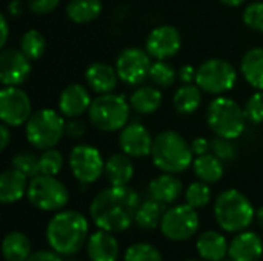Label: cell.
Returning <instances> with one entry per match:
<instances>
[{"mask_svg":"<svg viewBox=\"0 0 263 261\" xmlns=\"http://www.w3.org/2000/svg\"><path fill=\"white\" fill-rule=\"evenodd\" d=\"M165 205L151 198L140 203L137 214H136V225L143 231H153L160 226L162 217L165 214Z\"/></svg>","mask_w":263,"mask_h":261,"instance_id":"cell-30","label":"cell"},{"mask_svg":"<svg viewBox=\"0 0 263 261\" xmlns=\"http://www.w3.org/2000/svg\"><path fill=\"white\" fill-rule=\"evenodd\" d=\"M140 206L139 194L129 186H109L100 191L89 205V215L99 229L117 234L136 223Z\"/></svg>","mask_w":263,"mask_h":261,"instance_id":"cell-1","label":"cell"},{"mask_svg":"<svg viewBox=\"0 0 263 261\" xmlns=\"http://www.w3.org/2000/svg\"><path fill=\"white\" fill-rule=\"evenodd\" d=\"M0 151H5L11 142V134H9V129H8V125L2 122L0 125Z\"/></svg>","mask_w":263,"mask_h":261,"instance_id":"cell-47","label":"cell"},{"mask_svg":"<svg viewBox=\"0 0 263 261\" xmlns=\"http://www.w3.org/2000/svg\"><path fill=\"white\" fill-rule=\"evenodd\" d=\"M31 251L29 238L18 231H11L5 235L2 242V255L6 261H26Z\"/></svg>","mask_w":263,"mask_h":261,"instance_id":"cell-27","label":"cell"},{"mask_svg":"<svg viewBox=\"0 0 263 261\" xmlns=\"http://www.w3.org/2000/svg\"><path fill=\"white\" fill-rule=\"evenodd\" d=\"M196 69L191 66V65H185L179 69L177 72V78L182 82V83H191V82H196Z\"/></svg>","mask_w":263,"mask_h":261,"instance_id":"cell-45","label":"cell"},{"mask_svg":"<svg viewBox=\"0 0 263 261\" xmlns=\"http://www.w3.org/2000/svg\"><path fill=\"white\" fill-rule=\"evenodd\" d=\"M151 55L146 49L142 48H126L123 49L116 60V71L122 82L126 85H142L146 78H149L151 69Z\"/></svg>","mask_w":263,"mask_h":261,"instance_id":"cell-12","label":"cell"},{"mask_svg":"<svg viewBox=\"0 0 263 261\" xmlns=\"http://www.w3.org/2000/svg\"><path fill=\"white\" fill-rule=\"evenodd\" d=\"M177 78L176 69L165 60H156L149 69V80L157 88H170Z\"/></svg>","mask_w":263,"mask_h":261,"instance_id":"cell-33","label":"cell"},{"mask_svg":"<svg viewBox=\"0 0 263 261\" xmlns=\"http://www.w3.org/2000/svg\"><path fill=\"white\" fill-rule=\"evenodd\" d=\"M148 192H149L151 198H154L163 205H168V203L176 202L182 195L183 185H182L180 178L176 177V174L163 172L162 175L151 180V183L148 186Z\"/></svg>","mask_w":263,"mask_h":261,"instance_id":"cell-22","label":"cell"},{"mask_svg":"<svg viewBox=\"0 0 263 261\" xmlns=\"http://www.w3.org/2000/svg\"><path fill=\"white\" fill-rule=\"evenodd\" d=\"M211 151L222 162H233L236 158V148L230 138L216 135V138L211 140Z\"/></svg>","mask_w":263,"mask_h":261,"instance_id":"cell-40","label":"cell"},{"mask_svg":"<svg viewBox=\"0 0 263 261\" xmlns=\"http://www.w3.org/2000/svg\"><path fill=\"white\" fill-rule=\"evenodd\" d=\"M28 143L35 149H51L62 140L65 134L63 115L54 109L43 108L29 117L25 126Z\"/></svg>","mask_w":263,"mask_h":261,"instance_id":"cell-7","label":"cell"},{"mask_svg":"<svg viewBox=\"0 0 263 261\" xmlns=\"http://www.w3.org/2000/svg\"><path fill=\"white\" fill-rule=\"evenodd\" d=\"M182 46V37L177 28L171 25H160L154 28L145 43V49L156 60H166L179 52Z\"/></svg>","mask_w":263,"mask_h":261,"instance_id":"cell-14","label":"cell"},{"mask_svg":"<svg viewBox=\"0 0 263 261\" xmlns=\"http://www.w3.org/2000/svg\"><path fill=\"white\" fill-rule=\"evenodd\" d=\"M86 85L97 94H108L112 92L117 86V71L108 63L94 62L85 71Z\"/></svg>","mask_w":263,"mask_h":261,"instance_id":"cell-20","label":"cell"},{"mask_svg":"<svg viewBox=\"0 0 263 261\" xmlns=\"http://www.w3.org/2000/svg\"><path fill=\"white\" fill-rule=\"evenodd\" d=\"M0 28H2V38H0V48H5L6 42H8V35H9V25H8V18L5 14L0 15Z\"/></svg>","mask_w":263,"mask_h":261,"instance_id":"cell-48","label":"cell"},{"mask_svg":"<svg viewBox=\"0 0 263 261\" xmlns=\"http://www.w3.org/2000/svg\"><path fill=\"white\" fill-rule=\"evenodd\" d=\"M28 177L20 171L9 168L0 175V202L3 205H11L23 198L28 192Z\"/></svg>","mask_w":263,"mask_h":261,"instance_id":"cell-21","label":"cell"},{"mask_svg":"<svg viewBox=\"0 0 263 261\" xmlns=\"http://www.w3.org/2000/svg\"><path fill=\"white\" fill-rule=\"evenodd\" d=\"M86 123L83 120H80L79 117L74 118H68L65 122V135L71 137V138H82L86 132Z\"/></svg>","mask_w":263,"mask_h":261,"instance_id":"cell-42","label":"cell"},{"mask_svg":"<svg viewBox=\"0 0 263 261\" xmlns=\"http://www.w3.org/2000/svg\"><path fill=\"white\" fill-rule=\"evenodd\" d=\"M196 249L205 261H220L228 255L230 243L217 231H205L196 242Z\"/></svg>","mask_w":263,"mask_h":261,"instance_id":"cell-23","label":"cell"},{"mask_svg":"<svg viewBox=\"0 0 263 261\" xmlns=\"http://www.w3.org/2000/svg\"><path fill=\"white\" fill-rule=\"evenodd\" d=\"M256 220H257V225L260 226V229H263V206L256 212Z\"/></svg>","mask_w":263,"mask_h":261,"instance_id":"cell-50","label":"cell"},{"mask_svg":"<svg viewBox=\"0 0 263 261\" xmlns=\"http://www.w3.org/2000/svg\"><path fill=\"white\" fill-rule=\"evenodd\" d=\"M66 17L74 23H89L94 22L102 14L100 0H69L65 8Z\"/></svg>","mask_w":263,"mask_h":261,"instance_id":"cell-29","label":"cell"},{"mask_svg":"<svg viewBox=\"0 0 263 261\" xmlns=\"http://www.w3.org/2000/svg\"><path fill=\"white\" fill-rule=\"evenodd\" d=\"M185 261H199V260H185Z\"/></svg>","mask_w":263,"mask_h":261,"instance_id":"cell-52","label":"cell"},{"mask_svg":"<svg viewBox=\"0 0 263 261\" xmlns=\"http://www.w3.org/2000/svg\"><path fill=\"white\" fill-rule=\"evenodd\" d=\"M63 155L60 151L55 148L45 149L40 157H39V165H40V174L45 175H57L62 168H63Z\"/></svg>","mask_w":263,"mask_h":261,"instance_id":"cell-37","label":"cell"},{"mask_svg":"<svg viewBox=\"0 0 263 261\" xmlns=\"http://www.w3.org/2000/svg\"><path fill=\"white\" fill-rule=\"evenodd\" d=\"M206 122L217 137L236 140L245 131L247 117L239 103L220 95L210 103L206 109Z\"/></svg>","mask_w":263,"mask_h":261,"instance_id":"cell-6","label":"cell"},{"mask_svg":"<svg viewBox=\"0 0 263 261\" xmlns=\"http://www.w3.org/2000/svg\"><path fill=\"white\" fill-rule=\"evenodd\" d=\"M151 158L154 166L162 172L180 174L193 165L194 154L191 145L179 132L162 131L154 137Z\"/></svg>","mask_w":263,"mask_h":261,"instance_id":"cell-3","label":"cell"},{"mask_svg":"<svg viewBox=\"0 0 263 261\" xmlns=\"http://www.w3.org/2000/svg\"><path fill=\"white\" fill-rule=\"evenodd\" d=\"M237 72L234 66L223 58L205 60L196 72V85L206 94L222 95L234 88Z\"/></svg>","mask_w":263,"mask_h":261,"instance_id":"cell-9","label":"cell"},{"mask_svg":"<svg viewBox=\"0 0 263 261\" xmlns=\"http://www.w3.org/2000/svg\"><path fill=\"white\" fill-rule=\"evenodd\" d=\"M86 254L91 261H117L120 255V246L112 232L99 229L88 237Z\"/></svg>","mask_w":263,"mask_h":261,"instance_id":"cell-19","label":"cell"},{"mask_svg":"<svg viewBox=\"0 0 263 261\" xmlns=\"http://www.w3.org/2000/svg\"><path fill=\"white\" fill-rule=\"evenodd\" d=\"M220 261H233V260H231V258H228V260H225V258H223V260H220Z\"/></svg>","mask_w":263,"mask_h":261,"instance_id":"cell-51","label":"cell"},{"mask_svg":"<svg viewBox=\"0 0 263 261\" xmlns=\"http://www.w3.org/2000/svg\"><path fill=\"white\" fill-rule=\"evenodd\" d=\"M199 225L197 209L186 203L165 211L160 222V231L171 242H186L197 234Z\"/></svg>","mask_w":263,"mask_h":261,"instance_id":"cell-10","label":"cell"},{"mask_svg":"<svg viewBox=\"0 0 263 261\" xmlns=\"http://www.w3.org/2000/svg\"><path fill=\"white\" fill-rule=\"evenodd\" d=\"M262 255V238L253 231L239 232L230 243L228 257L233 261H259Z\"/></svg>","mask_w":263,"mask_h":261,"instance_id":"cell-18","label":"cell"},{"mask_svg":"<svg viewBox=\"0 0 263 261\" xmlns=\"http://www.w3.org/2000/svg\"><path fill=\"white\" fill-rule=\"evenodd\" d=\"M243 111H245V117L250 123H253V125L263 123V91H257L250 97Z\"/></svg>","mask_w":263,"mask_h":261,"instance_id":"cell-39","label":"cell"},{"mask_svg":"<svg viewBox=\"0 0 263 261\" xmlns=\"http://www.w3.org/2000/svg\"><path fill=\"white\" fill-rule=\"evenodd\" d=\"M185 200L190 206H193L194 209H200L205 208L210 200H211V189L210 185L205 182H194L191 183L186 191H185Z\"/></svg>","mask_w":263,"mask_h":261,"instance_id":"cell-36","label":"cell"},{"mask_svg":"<svg viewBox=\"0 0 263 261\" xmlns=\"http://www.w3.org/2000/svg\"><path fill=\"white\" fill-rule=\"evenodd\" d=\"M68 165L74 178L82 185L97 182L105 172V160L100 151L91 145H77L71 149Z\"/></svg>","mask_w":263,"mask_h":261,"instance_id":"cell-11","label":"cell"},{"mask_svg":"<svg viewBox=\"0 0 263 261\" xmlns=\"http://www.w3.org/2000/svg\"><path fill=\"white\" fill-rule=\"evenodd\" d=\"M28 202L39 211L55 212L62 211L69 202L66 186L55 178V175L39 174L31 178L26 192Z\"/></svg>","mask_w":263,"mask_h":261,"instance_id":"cell-8","label":"cell"},{"mask_svg":"<svg viewBox=\"0 0 263 261\" xmlns=\"http://www.w3.org/2000/svg\"><path fill=\"white\" fill-rule=\"evenodd\" d=\"M105 177L111 186H128L134 177V165L125 152L112 154L105 162Z\"/></svg>","mask_w":263,"mask_h":261,"instance_id":"cell-24","label":"cell"},{"mask_svg":"<svg viewBox=\"0 0 263 261\" xmlns=\"http://www.w3.org/2000/svg\"><path fill=\"white\" fill-rule=\"evenodd\" d=\"M162 98H163L162 92L156 85L154 86L143 85V86H139L131 94L129 105H131V109H134L136 112L149 115V114H154L160 108Z\"/></svg>","mask_w":263,"mask_h":261,"instance_id":"cell-25","label":"cell"},{"mask_svg":"<svg viewBox=\"0 0 263 261\" xmlns=\"http://www.w3.org/2000/svg\"><path fill=\"white\" fill-rule=\"evenodd\" d=\"M214 217L225 232H242L256 218L253 203L237 189H227L216 198Z\"/></svg>","mask_w":263,"mask_h":261,"instance_id":"cell-4","label":"cell"},{"mask_svg":"<svg viewBox=\"0 0 263 261\" xmlns=\"http://www.w3.org/2000/svg\"><path fill=\"white\" fill-rule=\"evenodd\" d=\"M202 102V89L197 85L183 83L173 97L174 109L179 114H193Z\"/></svg>","mask_w":263,"mask_h":261,"instance_id":"cell-31","label":"cell"},{"mask_svg":"<svg viewBox=\"0 0 263 261\" xmlns=\"http://www.w3.org/2000/svg\"><path fill=\"white\" fill-rule=\"evenodd\" d=\"M211 148V142H208L206 138L203 137H199V138H194L191 142V149H193V154L197 157V155H203V154H208Z\"/></svg>","mask_w":263,"mask_h":261,"instance_id":"cell-44","label":"cell"},{"mask_svg":"<svg viewBox=\"0 0 263 261\" xmlns=\"http://www.w3.org/2000/svg\"><path fill=\"white\" fill-rule=\"evenodd\" d=\"M131 105L120 94L108 92L99 94L92 98V103L88 109L89 123L103 132H116L122 131L129 120Z\"/></svg>","mask_w":263,"mask_h":261,"instance_id":"cell-5","label":"cell"},{"mask_svg":"<svg viewBox=\"0 0 263 261\" xmlns=\"http://www.w3.org/2000/svg\"><path fill=\"white\" fill-rule=\"evenodd\" d=\"M62 257L63 255H60L54 249H43V251L32 252L26 261H63Z\"/></svg>","mask_w":263,"mask_h":261,"instance_id":"cell-43","label":"cell"},{"mask_svg":"<svg viewBox=\"0 0 263 261\" xmlns=\"http://www.w3.org/2000/svg\"><path fill=\"white\" fill-rule=\"evenodd\" d=\"M193 169L196 177L208 185L217 183L223 177V162L214 154L197 155L193 162Z\"/></svg>","mask_w":263,"mask_h":261,"instance_id":"cell-28","label":"cell"},{"mask_svg":"<svg viewBox=\"0 0 263 261\" xmlns=\"http://www.w3.org/2000/svg\"><path fill=\"white\" fill-rule=\"evenodd\" d=\"M31 74V60L20 49H5L0 54V82L3 86H18Z\"/></svg>","mask_w":263,"mask_h":261,"instance_id":"cell-15","label":"cell"},{"mask_svg":"<svg viewBox=\"0 0 263 261\" xmlns=\"http://www.w3.org/2000/svg\"><path fill=\"white\" fill-rule=\"evenodd\" d=\"M32 115V105L28 94L17 86H5L0 91V118L12 128L26 125Z\"/></svg>","mask_w":263,"mask_h":261,"instance_id":"cell-13","label":"cell"},{"mask_svg":"<svg viewBox=\"0 0 263 261\" xmlns=\"http://www.w3.org/2000/svg\"><path fill=\"white\" fill-rule=\"evenodd\" d=\"M91 103L89 91L80 83H72L68 85L59 97V112L68 118L80 117L88 112Z\"/></svg>","mask_w":263,"mask_h":261,"instance_id":"cell-17","label":"cell"},{"mask_svg":"<svg viewBox=\"0 0 263 261\" xmlns=\"http://www.w3.org/2000/svg\"><path fill=\"white\" fill-rule=\"evenodd\" d=\"M20 51L29 60H39L46 51V40L37 29H29L20 37Z\"/></svg>","mask_w":263,"mask_h":261,"instance_id":"cell-32","label":"cell"},{"mask_svg":"<svg viewBox=\"0 0 263 261\" xmlns=\"http://www.w3.org/2000/svg\"><path fill=\"white\" fill-rule=\"evenodd\" d=\"M25 11V5L22 0H11L8 3V14L11 17H20Z\"/></svg>","mask_w":263,"mask_h":261,"instance_id":"cell-46","label":"cell"},{"mask_svg":"<svg viewBox=\"0 0 263 261\" xmlns=\"http://www.w3.org/2000/svg\"><path fill=\"white\" fill-rule=\"evenodd\" d=\"M243 23L257 32H263V2H253L247 5L242 14Z\"/></svg>","mask_w":263,"mask_h":261,"instance_id":"cell-38","label":"cell"},{"mask_svg":"<svg viewBox=\"0 0 263 261\" xmlns=\"http://www.w3.org/2000/svg\"><path fill=\"white\" fill-rule=\"evenodd\" d=\"M11 168L20 171L25 174L28 178H34L35 175L40 174V165H39V157L29 151H22L17 152L11 158Z\"/></svg>","mask_w":263,"mask_h":261,"instance_id":"cell-35","label":"cell"},{"mask_svg":"<svg viewBox=\"0 0 263 261\" xmlns=\"http://www.w3.org/2000/svg\"><path fill=\"white\" fill-rule=\"evenodd\" d=\"M223 5H227V6H240V5H243L247 0H220Z\"/></svg>","mask_w":263,"mask_h":261,"instance_id":"cell-49","label":"cell"},{"mask_svg":"<svg viewBox=\"0 0 263 261\" xmlns=\"http://www.w3.org/2000/svg\"><path fill=\"white\" fill-rule=\"evenodd\" d=\"M89 225L79 211H57L46 225V242L60 255H74L88 242Z\"/></svg>","mask_w":263,"mask_h":261,"instance_id":"cell-2","label":"cell"},{"mask_svg":"<svg viewBox=\"0 0 263 261\" xmlns=\"http://www.w3.org/2000/svg\"><path fill=\"white\" fill-rule=\"evenodd\" d=\"M60 0H26V5L31 12L37 15H45L52 12L59 6Z\"/></svg>","mask_w":263,"mask_h":261,"instance_id":"cell-41","label":"cell"},{"mask_svg":"<svg viewBox=\"0 0 263 261\" xmlns=\"http://www.w3.org/2000/svg\"><path fill=\"white\" fill-rule=\"evenodd\" d=\"M123 261H163L160 251L149 243H134L125 251Z\"/></svg>","mask_w":263,"mask_h":261,"instance_id":"cell-34","label":"cell"},{"mask_svg":"<svg viewBox=\"0 0 263 261\" xmlns=\"http://www.w3.org/2000/svg\"><path fill=\"white\" fill-rule=\"evenodd\" d=\"M240 72L245 80L257 91H263V48L247 51L240 62Z\"/></svg>","mask_w":263,"mask_h":261,"instance_id":"cell-26","label":"cell"},{"mask_svg":"<svg viewBox=\"0 0 263 261\" xmlns=\"http://www.w3.org/2000/svg\"><path fill=\"white\" fill-rule=\"evenodd\" d=\"M154 137L140 123H128L119 134V146L122 152L131 158H143L151 155Z\"/></svg>","mask_w":263,"mask_h":261,"instance_id":"cell-16","label":"cell"}]
</instances>
